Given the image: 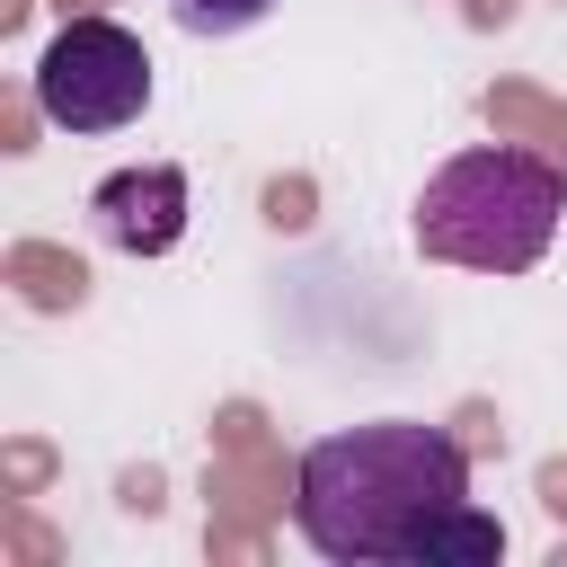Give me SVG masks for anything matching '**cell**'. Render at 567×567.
<instances>
[{
  "label": "cell",
  "mask_w": 567,
  "mask_h": 567,
  "mask_svg": "<svg viewBox=\"0 0 567 567\" xmlns=\"http://www.w3.org/2000/svg\"><path fill=\"white\" fill-rule=\"evenodd\" d=\"M558 213H567V168L540 159V151H514V142H478L461 159H443L408 213L416 248L443 257V266H470V275H523L549 257L558 239Z\"/></svg>",
  "instance_id": "cell-2"
},
{
  "label": "cell",
  "mask_w": 567,
  "mask_h": 567,
  "mask_svg": "<svg viewBox=\"0 0 567 567\" xmlns=\"http://www.w3.org/2000/svg\"><path fill=\"white\" fill-rule=\"evenodd\" d=\"M266 9H275V0H168V18H177L186 35H248Z\"/></svg>",
  "instance_id": "cell-5"
},
{
  "label": "cell",
  "mask_w": 567,
  "mask_h": 567,
  "mask_svg": "<svg viewBox=\"0 0 567 567\" xmlns=\"http://www.w3.org/2000/svg\"><path fill=\"white\" fill-rule=\"evenodd\" d=\"M151 106V53L115 18H71L35 62V115L53 133H124Z\"/></svg>",
  "instance_id": "cell-3"
},
{
  "label": "cell",
  "mask_w": 567,
  "mask_h": 567,
  "mask_svg": "<svg viewBox=\"0 0 567 567\" xmlns=\"http://www.w3.org/2000/svg\"><path fill=\"white\" fill-rule=\"evenodd\" d=\"M89 230H97L115 257H168V248L186 239V168H177V159H142V168L97 177Z\"/></svg>",
  "instance_id": "cell-4"
},
{
  "label": "cell",
  "mask_w": 567,
  "mask_h": 567,
  "mask_svg": "<svg viewBox=\"0 0 567 567\" xmlns=\"http://www.w3.org/2000/svg\"><path fill=\"white\" fill-rule=\"evenodd\" d=\"M292 523L337 567H487L505 558V523L470 505V452L443 425L372 416L319 434L301 452Z\"/></svg>",
  "instance_id": "cell-1"
}]
</instances>
